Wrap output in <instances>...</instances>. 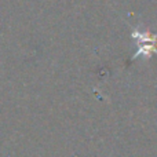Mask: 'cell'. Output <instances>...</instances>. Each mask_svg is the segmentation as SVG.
<instances>
[{
  "mask_svg": "<svg viewBox=\"0 0 157 157\" xmlns=\"http://www.w3.org/2000/svg\"><path fill=\"white\" fill-rule=\"evenodd\" d=\"M132 36L138 40V43L141 44L136 51L135 57L138 55H147L149 57L152 52L157 54V36L156 35H150L149 32H139V30H134Z\"/></svg>",
  "mask_w": 157,
  "mask_h": 157,
  "instance_id": "cell-1",
  "label": "cell"
}]
</instances>
